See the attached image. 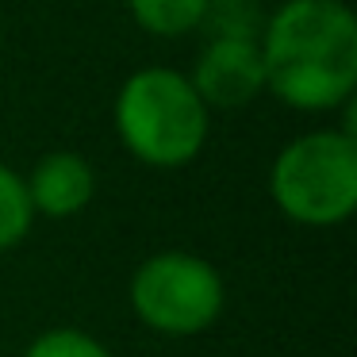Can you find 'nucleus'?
Returning a JSON list of instances; mask_svg holds the SVG:
<instances>
[{
	"mask_svg": "<svg viewBox=\"0 0 357 357\" xmlns=\"http://www.w3.org/2000/svg\"><path fill=\"white\" fill-rule=\"evenodd\" d=\"M265 85L284 104L323 112L357 85V24L342 0H288L265 27Z\"/></svg>",
	"mask_w": 357,
	"mask_h": 357,
	"instance_id": "nucleus-1",
	"label": "nucleus"
},
{
	"mask_svg": "<svg viewBox=\"0 0 357 357\" xmlns=\"http://www.w3.org/2000/svg\"><path fill=\"white\" fill-rule=\"evenodd\" d=\"M116 127L123 146L154 169L188 165L208 139V108L173 70H139L116 100Z\"/></svg>",
	"mask_w": 357,
	"mask_h": 357,
	"instance_id": "nucleus-2",
	"label": "nucleus"
},
{
	"mask_svg": "<svg viewBox=\"0 0 357 357\" xmlns=\"http://www.w3.org/2000/svg\"><path fill=\"white\" fill-rule=\"evenodd\" d=\"M277 208L300 227H338L357 208V142L315 131L288 142L269 173Z\"/></svg>",
	"mask_w": 357,
	"mask_h": 357,
	"instance_id": "nucleus-3",
	"label": "nucleus"
},
{
	"mask_svg": "<svg viewBox=\"0 0 357 357\" xmlns=\"http://www.w3.org/2000/svg\"><path fill=\"white\" fill-rule=\"evenodd\" d=\"M127 300L142 326L165 338H192L223 315L227 288L211 261L188 250H162L135 269Z\"/></svg>",
	"mask_w": 357,
	"mask_h": 357,
	"instance_id": "nucleus-4",
	"label": "nucleus"
},
{
	"mask_svg": "<svg viewBox=\"0 0 357 357\" xmlns=\"http://www.w3.org/2000/svg\"><path fill=\"white\" fill-rule=\"evenodd\" d=\"M188 85L204 100V108H242L265 89V66H261V47L254 39L223 35L215 39L204 58L196 62V73Z\"/></svg>",
	"mask_w": 357,
	"mask_h": 357,
	"instance_id": "nucleus-5",
	"label": "nucleus"
},
{
	"mask_svg": "<svg viewBox=\"0 0 357 357\" xmlns=\"http://www.w3.org/2000/svg\"><path fill=\"white\" fill-rule=\"evenodd\" d=\"M24 185H27V196H31L35 215L70 219L89 208V200L96 192V173L81 154L54 150V154L39 158V165L31 169V177Z\"/></svg>",
	"mask_w": 357,
	"mask_h": 357,
	"instance_id": "nucleus-6",
	"label": "nucleus"
},
{
	"mask_svg": "<svg viewBox=\"0 0 357 357\" xmlns=\"http://www.w3.org/2000/svg\"><path fill=\"white\" fill-rule=\"evenodd\" d=\"M31 219H35V208L24 177L8 165H0V254H8L12 246H20L27 238Z\"/></svg>",
	"mask_w": 357,
	"mask_h": 357,
	"instance_id": "nucleus-7",
	"label": "nucleus"
},
{
	"mask_svg": "<svg viewBox=\"0 0 357 357\" xmlns=\"http://www.w3.org/2000/svg\"><path fill=\"white\" fill-rule=\"evenodd\" d=\"M131 12L154 35H185L208 16V0H131Z\"/></svg>",
	"mask_w": 357,
	"mask_h": 357,
	"instance_id": "nucleus-8",
	"label": "nucleus"
},
{
	"mask_svg": "<svg viewBox=\"0 0 357 357\" xmlns=\"http://www.w3.org/2000/svg\"><path fill=\"white\" fill-rule=\"evenodd\" d=\"M24 357H112V354L93 334L77 331V326H54V331H43L27 346Z\"/></svg>",
	"mask_w": 357,
	"mask_h": 357,
	"instance_id": "nucleus-9",
	"label": "nucleus"
}]
</instances>
